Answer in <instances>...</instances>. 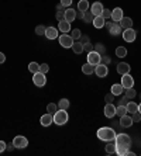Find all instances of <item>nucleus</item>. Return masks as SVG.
<instances>
[{
    "label": "nucleus",
    "instance_id": "obj_10",
    "mask_svg": "<svg viewBox=\"0 0 141 156\" xmlns=\"http://www.w3.org/2000/svg\"><path fill=\"white\" fill-rule=\"evenodd\" d=\"M95 73H96V76L99 77H106L109 73V68L107 65H105V63H99V65L95 66Z\"/></svg>",
    "mask_w": 141,
    "mask_h": 156
},
{
    "label": "nucleus",
    "instance_id": "obj_7",
    "mask_svg": "<svg viewBox=\"0 0 141 156\" xmlns=\"http://www.w3.org/2000/svg\"><path fill=\"white\" fill-rule=\"evenodd\" d=\"M33 83L35 84L37 87H44V86H45V83H47V79H45V73H41V72L34 73V76H33Z\"/></svg>",
    "mask_w": 141,
    "mask_h": 156
},
{
    "label": "nucleus",
    "instance_id": "obj_35",
    "mask_svg": "<svg viewBox=\"0 0 141 156\" xmlns=\"http://www.w3.org/2000/svg\"><path fill=\"white\" fill-rule=\"evenodd\" d=\"M28 70L33 73V75L37 73V72H40V65H38L37 62H31V63L28 65Z\"/></svg>",
    "mask_w": 141,
    "mask_h": 156
},
{
    "label": "nucleus",
    "instance_id": "obj_30",
    "mask_svg": "<svg viewBox=\"0 0 141 156\" xmlns=\"http://www.w3.org/2000/svg\"><path fill=\"white\" fill-rule=\"evenodd\" d=\"M116 56L117 58H124V56H127V48L117 47L116 48Z\"/></svg>",
    "mask_w": 141,
    "mask_h": 156
},
{
    "label": "nucleus",
    "instance_id": "obj_40",
    "mask_svg": "<svg viewBox=\"0 0 141 156\" xmlns=\"http://www.w3.org/2000/svg\"><path fill=\"white\" fill-rule=\"evenodd\" d=\"M103 18H112V10H109V9H103V13H102Z\"/></svg>",
    "mask_w": 141,
    "mask_h": 156
},
{
    "label": "nucleus",
    "instance_id": "obj_6",
    "mask_svg": "<svg viewBox=\"0 0 141 156\" xmlns=\"http://www.w3.org/2000/svg\"><path fill=\"white\" fill-rule=\"evenodd\" d=\"M58 40H59V45L64 47V48H72V44L75 42L72 37L68 35V34H62V35H59Z\"/></svg>",
    "mask_w": 141,
    "mask_h": 156
},
{
    "label": "nucleus",
    "instance_id": "obj_47",
    "mask_svg": "<svg viewBox=\"0 0 141 156\" xmlns=\"http://www.w3.org/2000/svg\"><path fill=\"white\" fill-rule=\"evenodd\" d=\"M6 149H7V144L4 141H0V153H3Z\"/></svg>",
    "mask_w": 141,
    "mask_h": 156
},
{
    "label": "nucleus",
    "instance_id": "obj_16",
    "mask_svg": "<svg viewBox=\"0 0 141 156\" xmlns=\"http://www.w3.org/2000/svg\"><path fill=\"white\" fill-rule=\"evenodd\" d=\"M45 37H47L48 40H57V38H58V28L48 27V28L45 30Z\"/></svg>",
    "mask_w": 141,
    "mask_h": 156
},
{
    "label": "nucleus",
    "instance_id": "obj_27",
    "mask_svg": "<svg viewBox=\"0 0 141 156\" xmlns=\"http://www.w3.org/2000/svg\"><path fill=\"white\" fill-rule=\"evenodd\" d=\"M69 105H71V103H69L68 98H61L58 101V108L59 110H68Z\"/></svg>",
    "mask_w": 141,
    "mask_h": 156
},
{
    "label": "nucleus",
    "instance_id": "obj_12",
    "mask_svg": "<svg viewBox=\"0 0 141 156\" xmlns=\"http://www.w3.org/2000/svg\"><path fill=\"white\" fill-rule=\"evenodd\" d=\"M103 4L100 3V2H95L91 6V11L93 16H102V13H103Z\"/></svg>",
    "mask_w": 141,
    "mask_h": 156
},
{
    "label": "nucleus",
    "instance_id": "obj_44",
    "mask_svg": "<svg viewBox=\"0 0 141 156\" xmlns=\"http://www.w3.org/2000/svg\"><path fill=\"white\" fill-rule=\"evenodd\" d=\"M114 97H116V96L113 94V93H109V94H106V96H105L106 103H112L113 100H114Z\"/></svg>",
    "mask_w": 141,
    "mask_h": 156
},
{
    "label": "nucleus",
    "instance_id": "obj_43",
    "mask_svg": "<svg viewBox=\"0 0 141 156\" xmlns=\"http://www.w3.org/2000/svg\"><path fill=\"white\" fill-rule=\"evenodd\" d=\"M131 118H133V122H140V121H141V114L137 111V113L133 114V117H131Z\"/></svg>",
    "mask_w": 141,
    "mask_h": 156
},
{
    "label": "nucleus",
    "instance_id": "obj_48",
    "mask_svg": "<svg viewBox=\"0 0 141 156\" xmlns=\"http://www.w3.org/2000/svg\"><path fill=\"white\" fill-rule=\"evenodd\" d=\"M73 0H61V4L64 6V7H69L71 4H72Z\"/></svg>",
    "mask_w": 141,
    "mask_h": 156
},
{
    "label": "nucleus",
    "instance_id": "obj_1",
    "mask_svg": "<svg viewBox=\"0 0 141 156\" xmlns=\"http://www.w3.org/2000/svg\"><path fill=\"white\" fill-rule=\"evenodd\" d=\"M114 144H116V153L119 156H126L127 151L131 146V138L127 134H116L114 138Z\"/></svg>",
    "mask_w": 141,
    "mask_h": 156
},
{
    "label": "nucleus",
    "instance_id": "obj_4",
    "mask_svg": "<svg viewBox=\"0 0 141 156\" xmlns=\"http://www.w3.org/2000/svg\"><path fill=\"white\" fill-rule=\"evenodd\" d=\"M121 35H123V40L126 42H134L135 37H137V31L134 28H126V30H123Z\"/></svg>",
    "mask_w": 141,
    "mask_h": 156
},
{
    "label": "nucleus",
    "instance_id": "obj_52",
    "mask_svg": "<svg viewBox=\"0 0 141 156\" xmlns=\"http://www.w3.org/2000/svg\"><path fill=\"white\" fill-rule=\"evenodd\" d=\"M113 23H114V21H106V23H105V27H106V28L110 30V27L113 26Z\"/></svg>",
    "mask_w": 141,
    "mask_h": 156
},
{
    "label": "nucleus",
    "instance_id": "obj_49",
    "mask_svg": "<svg viewBox=\"0 0 141 156\" xmlns=\"http://www.w3.org/2000/svg\"><path fill=\"white\" fill-rule=\"evenodd\" d=\"M127 103H128V98L124 96L123 98H120L119 100V105H127Z\"/></svg>",
    "mask_w": 141,
    "mask_h": 156
},
{
    "label": "nucleus",
    "instance_id": "obj_39",
    "mask_svg": "<svg viewBox=\"0 0 141 156\" xmlns=\"http://www.w3.org/2000/svg\"><path fill=\"white\" fill-rule=\"evenodd\" d=\"M64 14H65V10H64V9H61V10L57 11V14H55V18H57L58 21H61V20H64Z\"/></svg>",
    "mask_w": 141,
    "mask_h": 156
},
{
    "label": "nucleus",
    "instance_id": "obj_38",
    "mask_svg": "<svg viewBox=\"0 0 141 156\" xmlns=\"http://www.w3.org/2000/svg\"><path fill=\"white\" fill-rule=\"evenodd\" d=\"M45 30H47L45 26H38L35 27V34L37 35H45Z\"/></svg>",
    "mask_w": 141,
    "mask_h": 156
},
{
    "label": "nucleus",
    "instance_id": "obj_14",
    "mask_svg": "<svg viewBox=\"0 0 141 156\" xmlns=\"http://www.w3.org/2000/svg\"><path fill=\"white\" fill-rule=\"evenodd\" d=\"M124 17L123 14V9H120V7H116L114 10H112V20L114 23H120V20Z\"/></svg>",
    "mask_w": 141,
    "mask_h": 156
},
{
    "label": "nucleus",
    "instance_id": "obj_26",
    "mask_svg": "<svg viewBox=\"0 0 141 156\" xmlns=\"http://www.w3.org/2000/svg\"><path fill=\"white\" fill-rule=\"evenodd\" d=\"M106 149V153H109V155H112V153H116V144L112 141H109L107 142V145L105 146Z\"/></svg>",
    "mask_w": 141,
    "mask_h": 156
},
{
    "label": "nucleus",
    "instance_id": "obj_31",
    "mask_svg": "<svg viewBox=\"0 0 141 156\" xmlns=\"http://www.w3.org/2000/svg\"><path fill=\"white\" fill-rule=\"evenodd\" d=\"M57 111H58V104H55V103H50V104L47 105V113L48 114H52V115H54Z\"/></svg>",
    "mask_w": 141,
    "mask_h": 156
},
{
    "label": "nucleus",
    "instance_id": "obj_46",
    "mask_svg": "<svg viewBox=\"0 0 141 156\" xmlns=\"http://www.w3.org/2000/svg\"><path fill=\"white\" fill-rule=\"evenodd\" d=\"M79 42L82 44V45H85V44H87V42H89V37H87V35H82V37H80V38H79Z\"/></svg>",
    "mask_w": 141,
    "mask_h": 156
},
{
    "label": "nucleus",
    "instance_id": "obj_51",
    "mask_svg": "<svg viewBox=\"0 0 141 156\" xmlns=\"http://www.w3.org/2000/svg\"><path fill=\"white\" fill-rule=\"evenodd\" d=\"M4 61H6V55L3 52H0V63H4Z\"/></svg>",
    "mask_w": 141,
    "mask_h": 156
},
{
    "label": "nucleus",
    "instance_id": "obj_34",
    "mask_svg": "<svg viewBox=\"0 0 141 156\" xmlns=\"http://www.w3.org/2000/svg\"><path fill=\"white\" fill-rule=\"evenodd\" d=\"M93 18L95 16L92 14V11H85V16H83V21L89 24V23H93Z\"/></svg>",
    "mask_w": 141,
    "mask_h": 156
},
{
    "label": "nucleus",
    "instance_id": "obj_33",
    "mask_svg": "<svg viewBox=\"0 0 141 156\" xmlns=\"http://www.w3.org/2000/svg\"><path fill=\"white\" fill-rule=\"evenodd\" d=\"M124 96H126L127 98H134L137 96V91L134 90L133 87H131V89H124Z\"/></svg>",
    "mask_w": 141,
    "mask_h": 156
},
{
    "label": "nucleus",
    "instance_id": "obj_23",
    "mask_svg": "<svg viewBox=\"0 0 141 156\" xmlns=\"http://www.w3.org/2000/svg\"><path fill=\"white\" fill-rule=\"evenodd\" d=\"M120 26L121 28L126 30V28H133V20L130 17H123L120 20Z\"/></svg>",
    "mask_w": 141,
    "mask_h": 156
},
{
    "label": "nucleus",
    "instance_id": "obj_36",
    "mask_svg": "<svg viewBox=\"0 0 141 156\" xmlns=\"http://www.w3.org/2000/svg\"><path fill=\"white\" fill-rule=\"evenodd\" d=\"M93 49L98 52V54H100V55H105V52H106V48H105V45H103V44H96Z\"/></svg>",
    "mask_w": 141,
    "mask_h": 156
},
{
    "label": "nucleus",
    "instance_id": "obj_8",
    "mask_svg": "<svg viewBox=\"0 0 141 156\" xmlns=\"http://www.w3.org/2000/svg\"><path fill=\"white\" fill-rule=\"evenodd\" d=\"M100 61H102V55L98 54L95 49L91 51V52H87V62H89V63H92L93 66H96V65L100 63Z\"/></svg>",
    "mask_w": 141,
    "mask_h": 156
},
{
    "label": "nucleus",
    "instance_id": "obj_9",
    "mask_svg": "<svg viewBox=\"0 0 141 156\" xmlns=\"http://www.w3.org/2000/svg\"><path fill=\"white\" fill-rule=\"evenodd\" d=\"M121 86L124 89H131L134 86V77L131 76L130 73H126V75H121Z\"/></svg>",
    "mask_w": 141,
    "mask_h": 156
},
{
    "label": "nucleus",
    "instance_id": "obj_22",
    "mask_svg": "<svg viewBox=\"0 0 141 156\" xmlns=\"http://www.w3.org/2000/svg\"><path fill=\"white\" fill-rule=\"evenodd\" d=\"M105 23H106V20L103 18V16H95L93 26L96 27V28H103V27H105Z\"/></svg>",
    "mask_w": 141,
    "mask_h": 156
},
{
    "label": "nucleus",
    "instance_id": "obj_21",
    "mask_svg": "<svg viewBox=\"0 0 141 156\" xmlns=\"http://www.w3.org/2000/svg\"><path fill=\"white\" fill-rule=\"evenodd\" d=\"M109 31H110V34H112V35H120V34L123 33V28H121V26H120V23H113V26L110 27V30H109Z\"/></svg>",
    "mask_w": 141,
    "mask_h": 156
},
{
    "label": "nucleus",
    "instance_id": "obj_55",
    "mask_svg": "<svg viewBox=\"0 0 141 156\" xmlns=\"http://www.w3.org/2000/svg\"><path fill=\"white\" fill-rule=\"evenodd\" d=\"M138 113L141 114V103H140V104H138Z\"/></svg>",
    "mask_w": 141,
    "mask_h": 156
},
{
    "label": "nucleus",
    "instance_id": "obj_37",
    "mask_svg": "<svg viewBox=\"0 0 141 156\" xmlns=\"http://www.w3.org/2000/svg\"><path fill=\"white\" fill-rule=\"evenodd\" d=\"M71 37L73 38V41H75V40H79L80 37H82V33H80V30H78V28L72 30V34H71Z\"/></svg>",
    "mask_w": 141,
    "mask_h": 156
},
{
    "label": "nucleus",
    "instance_id": "obj_15",
    "mask_svg": "<svg viewBox=\"0 0 141 156\" xmlns=\"http://www.w3.org/2000/svg\"><path fill=\"white\" fill-rule=\"evenodd\" d=\"M40 122H41V125L43 127H50L51 124L54 122V115L52 114H44L43 117H41V120H40Z\"/></svg>",
    "mask_w": 141,
    "mask_h": 156
},
{
    "label": "nucleus",
    "instance_id": "obj_18",
    "mask_svg": "<svg viewBox=\"0 0 141 156\" xmlns=\"http://www.w3.org/2000/svg\"><path fill=\"white\" fill-rule=\"evenodd\" d=\"M133 125V118L131 117H128L126 114V115L123 117H120V127H123V128H128Z\"/></svg>",
    "mask_w": 141,
    "mask_h": 156
},
{
    "label": "nucleus",
    "instance_id": "obj_41",
    "mask_svg": "<svg viewBox=\"0 0 141 156\" xmlns=\"http://www.w3.org/2000/svg\"><path fill=\"white\" fill-rule=\"evenodd\" d=\"M48 70H50V66H48V63H41V65H40V72L41 73H47Z\"/></svg>",
    "mask_w": 141,
    "mask_h": 156
},
{
    "label": "nucleus",
    "instance_id": "obj_53",
    "mask_svg": "<svg viewBox=\"0 0 141 156\" xmlns=\"http://www.w3.org/2000/svg\"><path fill=\"white\" fill-rule=\"evenodd\" d=\"M14 149V145H13V142L11 144H7V151H13Z\"/></svg>",
    "mask_w": 141,
    "mask_h": 156
},
{
    "label": "nucleus",
    "instance_id": "obj_32",
    "mask_svg": "<svg viewBox=\"0 0 141 156\" xmlns=\"http://www.w3.org/2000/svg\"><path fill=\"white\" fill-rule=\"evenodd\" d=\"M127 114V107L126 105H117L116 107V115L119 117H123Z\"/></svg>",
    "mask_w": 141,
    "mask_h": 156
},
{
    "label": "nucleus",
    "instance_id": "obj_29",
    "mask_svg": "<svg viewBox=\"0 0 141 156\" xmlns=\"http://www.w3.org/2000/svg\"><path fill=\"white\" fill-rule=\"evenodd\" d=\"M72 51L75 52L76 55L82 54V52H83V45L79 42V41H78V42H73V44H72Z\"/></svg>",
    "mask_w": 141,
    "mask_h": 156
},
{
    "label": "nucleus",
    "instance_id": "obj_54",
    "mask_svg": "<svg viewBox=\"0 0 141 156\" xmlns=\"http://www.w3.org/2000/svg\"><path fill=\"white\" fill-rule=\"evenodd\" d=\"M126 155H127V156H135V153H134V152H131L130 149H128V151H127V153H126Z\"/></svg>",
    "mask_w": 141,
    "mask_h": 156
},
{
    "label": "nucleus",
    "instance_id": "obj_28",
    "mask_svg": "<svg viewBox=\"0 0 141 156\" xmlns=\"http://www.w3.org/2000/svg\"><path fill=\"white\" fill-rule=\"evenodd\" d=\"M78 10L87 11L89 10V2H87V0H79V3H78Z\"/></svg>",
    "mask_w": 141,
    "mask_h": 156
},
{
    "label": "nucleus",
    "instance_id": "obj_13",
    "mask_svg": "<svg viewBox=\"0 0 141 156\" xmlns=\"http://www.w3.org/2000/svg\"><path fill=\"white\" fill-rule=\"evenodd\" d=\"M64 20H66L68 23H73V20H76V10L71 9H65V14H64Z\"/></svg>",
    "mask_w": 141,
    "mask_h": 156
},
{
    "label": "nucleus",
    "instance_id": "obj_24",
    "mask_svg": "<svg viewBox=\"0 0 141 156\" xmlns=\"http://www.w3.org/2000/svg\"><path fill=\"white\" fill-rule=\"evenodd\" d=\"M82 72L85 75H92L95 72V66L92 63H89V62H86L85 65H82Z\"/></svg>",
    "mask_w": 141,
    "mask_h": 156
},
{
    "label": "nucleus",
    "instance_id": "obj_5",
    "mask_svg": "<svg viewBox=\"0 0 141 156\" xmlns=\"http://www.w3.org/2000/svg\"><path fill=\"white\" fill-rule=\"evenodd\" d=\"M13 145L17 149H24L28 146V139L25 138V136H23V135H17V136L13 139Z\"/></svg>",
    "mask_w": 141,
    "mask_h": 156
},
{
    "label": "nucleus",
    "instance_id": "obj_17",
    "mask_svg": "<svg viewBox=\"0 0 141 156\" xmlns=\"http://www.w3.org/2000/svg\"><path fill=\"white\" fill-rule=\"evenodd\" d=\"M58 30L64 34L69 33V31H71V23H68L66 20H61V21H58Z\"/></svg>",
    "mask_w": 141,
    "mask_h": 156
},
{
    "label": "nucleus",
    "instance_id": "obj_11",
    "mask_svg": "<svg viewBox=\"0 0 141 156\" xmlns=\"http://www.w3.org/2000/svg\"><path fill=\"white\" fill-rule=\"evenodd\" d=\"M103 113H105V115L107 117V118H113V117L116 115V107H114L112 103H107V104L105 105Z\"/></svg>",
    "mask_w": 141,
    "mask_h": 156
},
{
    "label": "nucleus",
    "instance_id": "obj_42",
    "mask_svg": "<svg viewBox=\"0 0 141 156\" xmlns=\"http://www.w3.org/2000/svg\"><path fill=\"white\" fill-rule=\"evenodd\" d=\"M112 62V59L109 58L107 55H102V61H100V63H105V65H109Z\"/></svg>",
    "mask_w": 141,
    "mask_h": 156
},
{
    "label": "nucleus",
    "instance_id": "obj_25",
    "mask_svg": "<svg viewBox=\"0 0 141 156\" xmlns=\"http://www.w3.org/2000/svg\"><path fill=\"white\" fill-rule=\"evenodd\" d=\"M126 107H127V113L134 114V113H137L138 111V104L137 103H134V101H128Z\"/></svg>",
    "mask_w": 141,
    "mask_h": 156
},
{
    "label": "nucleus",
    "instance_id": "obj_45",
    "mask_svg": "<svg viewBox=\"0 0 141 156\" xmlns=\"http://www.w3.org/2000/svg\"><path fill=\"white\" fill-rule=\"evenodd\" d=\"M83 51H87V52H91V51H93V45H92L91 42H87V44H85L83 45Z\"/></svg>",
    "mask_w": 141,
    "mask_h": 156
},
{
    "label": "nucleus",
    "instance_id": "obj_20",
    "mask_svg": "<svg viewBox=\"0 0 141 156\" xmlns=\"http://www.w3.org/2000/svg\"><path fill=\"white\" fill-rule=\"evenodd\" d=\"M110 93H113L114 96H120L124 93V87L121 86V83H114L110 89Z\"/></svg>",
    "mask_w": 141,
    "mask_h": 156
},
{
    "label": "nucleus",
    "instance_id": "obj_50",
    "mask_svg": "<svg viewBox=\"0 0 141 156\" xmlns=\"http://www.w3.org/2000/svg\"><path fill=\"white\" fill-rule=\"evenodd\" d=\"M83 16H85V11H76V18H79V20H83Z\"/></svg>",
    "mask_w": 141,
    "mask_h": 156
},
{
    "label": "nucleus",
    "instance_id": "obj_19",
    "mask_svg": "<svg viewBox=\"0 0 141 156\" xmlns=\"http://www.w3.org/2000/svg\"><path fill=\"white\" fill-rule=\"evenodd\" d=\"M130 65L128 63H126V62H120L119 65H117V72L120 73V75H126V73H130Z\"/></svg>",
    "mask_w": 141,
    "mask_h": 156
},
{
    "label": "nucleus",
    "instance_id": "obj_2",
    "mask_svg": "<svg viewBox=\"0 0 141 156\" xmlns=\"http://www.w3.org/2000/svg\"><path fill=\"white\" fill-rule=\"evenodd\" d=\"M98 138L100 141H105V142H109V141H114L116 138V131L110 127H102L98 129Z\"/></svg>",
    "mask_w": 141,
    "mask_h": 156
},
{
    "label": "nucleus",
    "instance_id": "obj_3",
    "mask_svg": "<svg viewBox=\"0 0 141 156\" xmlns=\"http://www.w3.org/2000/svg\"><path fill=\"white\" fill-rule=\"evenodd\" d=\"M69 120V115L68 113H66V110H59L54 114V122L57 124V125H65L66 122H68Z\"/></svg>",
    "mask_w": 141,
    "mask_h": 156
}]
</instances>
